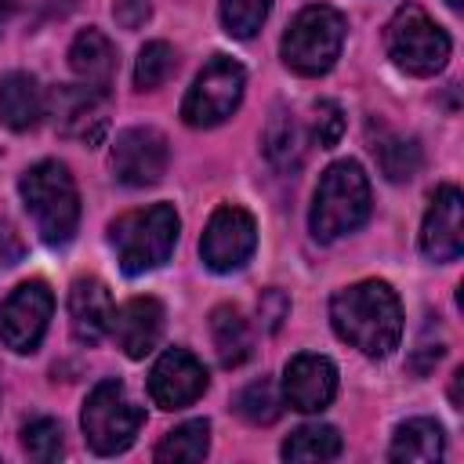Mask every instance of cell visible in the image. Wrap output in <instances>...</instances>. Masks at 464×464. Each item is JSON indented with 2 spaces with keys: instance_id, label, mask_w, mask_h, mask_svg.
I'll return each mask as SVG.
<instances>
[{
  "instance_id": "cell-1",
  "label": "cell",
  "mask_w": 464,
  "mask_h": 464,
  "mask_svg": "<svg viewBox=\"0 0 464 464\" xmlns=\"http://www.w3.org/2000/svg\"><path fill=\"white\" fill-rule=\"evenodd\" d=\"M330 323L341 341L370 359H384L402 337V304L381 279H362L334 294Z\"/></svg>"
},
{
  "instance_id": "cell-2",
  "label": "cell",
  "mask_w": 464,
  "mask_h": 464,
  "mask_svg": "<svg viewBox=\"0 0 464 464\" xmlns=\"http://www.w3.org/2000/svg\"><path fill=\"white\" fill-rule=\"evenodd\" d=\"M18 188H22L25 210L40 232V239L51 246L69 243L76 232V221H80V196H76V181H72L69 167L58 160H40L22 174Z\"/></svg>"
},
{
  "instance_id": "cell-3",
  "label": "cell",
  "mask_w": 464,
  "mask_h": 464,
  "mask_svg": "<svg viewBox=\"0 0 464 464\" xmlns=\"http://www.w3.org/2000/svg\"><path fill=\"white\" fill-rule=\"evenodd\" d=\"M370 218V181L355 160H341L326 167L319 178V188L312 196V236L323 243H334L348 232H355Z\"/></svg>"
},
{
  "instance_id": "cell-4",
  "label": "cell",
  "mask_w": 464,
  "mask_h": 464,
  "mask_svg": "<svg viewBox=\"0 0 464 464\" xmlns=\"http://www.w3.org/2000/svg\"><path fill=\"white\" fill-rule=\"evenodd\" d=\"M109 243L127 276H141L160 268L178 243V214L170 203H152L141 210H127L109 225Z\"/></svg>"
},
{
  "instance_id": "cell-5",
  "label": "cell",
  "mask_w": 464,
  "mask_h": 464,
  "mask_svg": "<svg viewBox=\"0 0 464 464\" xmlns=\"http://www.w3.org/2000/svg\"><path fill=\"white\" fill-rule=\"evenodd\" d=\"M341 44H344V18L326 4H312L301 7L290 29L283 33V62L301 76H323L334 69Z\"/></svg>"
},
{
  "instance_id": "cell-6",
  "label": "cell",
  "mask_w": 464,
  "mask_h": 464,
  "mask_svg": "<svg viewBox=\"0 0 464 464\" xmlns=\"http://www.w3.org/2000/svg\"><path fill=\"white\" fill-rule=\"evenodd\" d=\"M145 413L141 406H134V399L127 395V388L120 381H102L94 384V392L87 395L83 402V413H80V424H83V439L94 453L102 457H116L123 453L138 428H141Z\"/></svg>"
},
{
  "instance_id": "cell-7",
  "label": "cell",
  "mask_w": 464,
  "mask_h": 464,
  "mask_svg": "<svg viewBox=\"0 0 464 464\" xmlns=\"http://www.w3.org/2000/svg\"><path fill=\"white\" fill-rule=\"evenodd\" d=\"M388 58L410 72V76H435L450 58V36L442 25H435L417 4H406L395 11L384 33Z\"/></svg>"
},
{
  "instance_id": "cell-8",
  "label": "cell",
  "mask_w": 464,
  "mask_h": 464,
  "mask_svg": "<svg viewBox=\"0 0 464 464\" xmlns=\"http://www.w3.org/2000/svg\"><path fill=\"white\" fill-rule=\"evenodd\" d=\"M243 87H246V72L239 62H232L225 54L210 58L181 102V120L188 127H218L221 120H228L239 109Z\"/></svg>"
},
{
  "instance_id": "cell-9",
  "label": "cell",
  "mask_w": 464,
  "mask_h": 464,
  "mask_svg": "<svg viewBox=\"0 0 464 464\" xmlns=\"http://www.w3.org/2000/svg\"><path fill=\"white\" fill-rule=\"evenodd\" d=\"M257 246V225L254 218L243 210V207H218L203 228V239H199V254H203V265L214 268V272H236L250 261Z\"/></svg>"
},
{
  "instance_id": "cell-10",
  "label": "cell",
  "mask_w": 464,
  "mask_h": 464,
  "mask_svg": "<svg viewBox=\"0 0 464 464\" xmlns=\"http://www.w3.org/2000/svg\"><path fill=\"white\" fill-rule=\"evenodd\" d=\"M54 312V294L47 283L33 279L14 286V294L0 304V341L11 352H33L47 330V319Z\"/></svg>"
},
{
  "instance_id": "cell-11",
  "label": "cell",
  "mask_w": 464,
  "mask_h": 464,
  "mask_svg": "<svg viewBox=\"0 0 464 464\" xmlns=\"http://www.w3.org/2000/svg\"><path fill=\"white\" fill-rule=\"evenodd\" d=\"M51 116L58 134L98 145L109 130V98L102 87L65 83V87H54L51 94Z\"/></svg>"
},
{
  "instance_id": "cell-12",
  "label": "cell",
  "mask_w": 464,
  "mask_h": 464,
  "mask_svg": "<svg viewBox=\"0 0 464 464\" xmlns=\"http://www.w3.org/2000/svg\"><path fill=\"white\" fill-rule=\"evenodd\" d=\"M170 149L156 127H127L112 145V174L130 188L156 185L167 170Z\"/></svg>"
},
{
  "instance_id": "cell-13",
  "label": "cell",
  "mask_w": 464,
  "mask_h": 464,
  "mask_svg": "<svg viewBox=\"0 0 464 464\" xmlns=\"http://www.w3.org/2000/svg\"><path fill=\"white\" fill-rule=\"evenodd\" d=\"M207 392V370L203 362L185 348H167L152 373H149V395L160 410H181L192 406Z\"/></svg>"
},
{
  "instance_id": "cell-14",
  "label": "cell",
  "mask_w": 464,
  "mask_h": 464,
  "mask_svg": "<svg viewBox=\"0 0 464 464\" xmlns=\"http://www.w3.org/2000/svg\"><path fill=\"white\" fill-rule=\"evenodd\" d=\"M420 250L439 265L460 257V250H464V196L457 185L435 188L431 207L420 225Z\"/></svg>"
},
{
  "instance_id": "cell-15",
  "label": "cell",
  "mask_w": 464,
  "mask_h": 464,
  "mask_svg": "<svg viewBox=\"0 0 464 464\" xmlns=\"http://www.w3.org/2000/svg\"><path fill=\"white\" fill-rule=\"evenodd\" d=\"M283 395L294 410L301 413H319L334 402L337 395V370L326 355H312L301 352L286 362L283 370Z\"/></svg>"
},
{
  "instance_id": "cell-16",
  "label": "cell",
  "mask_w": 464,
  "mask_h": 464,
  "mask_svg": "<svg viewBox=\"0 0 464 464\" xmlns=\"http://www.w3.org/2000/svg\"><path fill=\"white\" fill-rule=\"evenodd\" d=\"M109 330L127 359H145L163 334V304L156 297H130L127 304L112 308Z\"/></svg>"
},
{
  "instance_id": "cell-17",
  "label": "cell",
  "mask_w": 464,
  "mask_h": 464,
  "mask_svg": "<svg viewBox=\"0 0 464 464\" xmlns=\"http://www.w3.org/2000/svg\"><path fill=\"white\" fill-rule=\"evenodd\" d=\"M112 323V294L102 279H76L69 290V326L80 344H98Z\"/></svg>"
},
{
  "instance_id": "cell-18",
  "label": "cell",
  "mask_w": 464,
  "mask_h": 464,
  "mask_svg": "<svg viewBox=\"0 0 464 464\" xmlns=\"http://www.w3.org/2000/svg\"><path fill=\"white\" fill-rule=\"evenodd\" d=\"M69 69L80 76V83L87 87H109L112 72H116V47L109 44L105 33L98 29H83L72 47H69Z\"/></svg>"
},
{
  "instance_id": "cell-19",
  "label": "cell",
  "mask_w": 464,
  "mask_h": 464,
  "mask_svg": "<svg viewBox=\"0 0 464 464\" xmlns=\"http://www.w3.org/2000/svg\"><path fill=\"white\" fill-rule=\"evenodd\" d=\"M44 116L40 83L29 72H7L0 80V120L11 130H33Z\"/></svg>"
},
{
  "instance_id": "cell-20",
  "label": "cell",
  "mask_w": 464,
  "mask_h": 464,
  "mask_svg": "<svg viewBox=\"0 0 464 464\" xmlns=\"http://www.w3.org/2000/svg\"><path fill=\"white\" fill-rule=\"evenodd\" d=\"M442 450H446L442 428L435 420H428V417H413V420L395 428L388 457L392 460H406V464H431V460L442 457Z\"/></svg>"
},
{
  "instance_id": "cell-21",
  "label": "cell",
  "mask_w": 464,
  "mask_h": 464,
  "mask_svg": "<svg viewBox=\"0 0 464 464\" xmlns=\"http://www.w3.org/2000/svg\"><path fill=\"white\" fill-rule=\"evenodd\" d=\"M210 337H214V352H218V362L221 366L232 370V366H239V362L250 359L254 341H250V326L239 315V308H232V304L214 308L210 312Z\"/></svg>"
},
{
  "instance_id": "cell-22",
  "label": "cell",
  "mask_w": 464,
  "mask_h": 464,
  "mask_svg": "<svg viewBox=\"0 0 464 464\" xmlns=\"http://www.w3.org/2000/svg\"><path fill=\"white\" fill-rule=\"evenodd\" d=\"M207 450H210V424L207 420H185L160 439L156 460L160 464H192V460H203Z\"/></svg>"
},
{
  "instance_id": "cell-23",
  "label": "cell",
  "mask_w": 464,
  "mask_h": 464,
  "mask_svg": "<svg viewBox=\"0 0 464 464\" xmlns=\"http://www.w3.org/2000/svg\"><path fill=\"white\" fill-rule=\"evenodd\" d=\"M373 152H377V163H381L388 181H410L420 170V145L413 138L381 130L373 141Z\"/></svg>"
},
{
  "instance_id": "cell-24",
  "label": "cell",
  "mask_w": 464,
  "mask_h": 464,
  "mask_svg": "<svg viewBox=\"0 0 464 464\" xmlns=\"http://www.w3.org/2000/svg\"><path fill=\"white\" fill-rule=\"evenodd\" d=\"M341 453V435L330 424H304L283 442L286 460H334Z\"/></svg>"
},
{
  "instance_id": "cell-25",
  "label": "cell",
  "mask_w": 464,
  "mask_h": 464,
  "mask_svg": "<svg viewBox=\"0 0 464 464\" xmlns=\"http://www.w3.org/2000/svg\"><path fill=\"white\" fill-rule=\"evenodd\" d=\"M265 156L279 170L297 167V160H301V134H297V123L286 109H276L268 127H265Z\"/></svg>"
},
{
  "instance_id": "cell-26",
  "label": "cell",
  "mask_w": 464,
  "mask_h": 464,
  "mask_svg": "<svg viewBox=\"0 0 464 464\" xmlns=\"http://www.w3.org/2000/svg\"><path fill=\"white\" fill-rule=\"evenodd\" d=\"M178 69V54L170 44L163 40H152L138 51V62H134V87L138 91H156L160 83L170 80V72Z\"/></svg>"
},
{
  "instance_id": "cell-27",
  "label": "cell",
  "mask_w": 464,
  "mask_h": 464,
  "mask_svg": "<svg viewBox=\"0 0 464 464\" xmlns=\"http://www.w3.org/2000/svg\"><path fill=\"white\" fill-rule=\"evenodd\" d=\"M236 413L246 420V424H272L276 417H279V395H276V388H272V381L268 377H261V381H250L239 395H236Z\"/></svg>"
},
{
  "instance_id": "cell-28",
  "label": "cell",
  "mask_w": 464,
  "mask_h": 464,
  "mask_svg": "<svg viewBox=\"0 0 464 464\" xmlns=\"http://www.w3.org/2000/svg\"><path fill=\"white\" fill-rule=\"evenodd\" d=\"M272 11V0H221V25L236 40H250Z\"/></svg>"
},
{
  "instance_id": "cell-29",
  "label": "cell",
  "mask_w": 464,
  "mask_h": 464,
  "mask_svg": "<svg viewBox=\"0 0 464 464\" xmlns=\"http://www.w3.org/2000/svg\"><path fill=\"white\" fill-rule=\"evenodd\" d=\"M22 446H25V453L33 457V460H40V464H51V460H58L62 457V428H58V420H51V417H36V420H29L25 428H22Z\"/></svg>"
},
{
  "instance_id": "cell-30",
  "label": "cell",
  "mask_w": 464,
  "mask_h": 464,
  "mask_svg": "<svg viewBox=\"0 0 464 464\" xmlns=\"http://www.w3.org/2000/svg\"><path fill=\"white\" fill-rule=\"evenodd\" d=\"M341 134H344V112H341V105L330 102V98L315 102V109H312V138H315V145L319 149H334L341 141Z\"/></svg>"
},
{
  "instance_id": "cell-31",
  "label": "cell",
  "mask_w": 464,
  "mask_h": 464,
  "mask_svg": "<svg viewBox=\"0 0 464 464\" xmlns=\"http://www.w3.org/2000/svg\"><path fill=\"white\" fill-rule=\"evenodd\" d=\"M257 315H261V323H265V330L268 334H276L279 326H283V319L290 315V301H286V294L283 290H265L261 297H257Z\"/></svg>"
},
{
  "instance_id": "cell-32",
  "label": "cell",
  "mask_w": 464,
  "mask_h": 464,
  "mask_svg": "<svg viewBox=\"0 0 464 464\" xmlns=\"http://www.w3.org/2000/svg\"><path fill=\"white\" fill-rule=\"evenodd\" d=\"M152 4L149 0H116L112 4V18L123 25V29H138L145 18H149Z\"/></svg>"
},
{
  "instance_id": "cell-33",
  "label": "cell",
  "mask_w": 464,
  "mask_h": 464,
  "mask_svg": "<svg viewBox=\"0 0 464 464\" xmlns=\"http://www.w3.org/2000/svg\"><path fill=\"white\" fill-rule=\"evenodd\" d=\"M22 254H25V246H22L18 232L11 228V221L0 218V265H18Z\"/></svg>"
},
{
  "instance_id": "cell-34",
  "label": "cell",
  "mask_w": 464,
  "mask_h": 464,
  "mask_svg": "<svg viewBox=\"0 0 464 464\" xmlns=\"http://www.w3.org/2000/svg\"><path fill=\"white\" fill-rule=\"evenodd\" d=\"M11 7H14V0H0V29H4V22L11 18Z\"/></svg>"
},
{
  "instance_id": "cell-35",
  "label": "cell",
  "mask_w": 464,
  "mask_h": 464,
  "mask_svg": "<svg viewBox=\"0 0 464 464\" xmlns=\"http://www.w3.org/2000/svg\"><path fill=\"white\" fill-rule=\"evenodd\" d=\"M446 4H450L453 11H460V4H464V0H446Z\"/></svg>"
}]
</instances>
